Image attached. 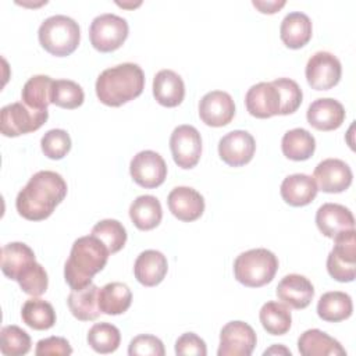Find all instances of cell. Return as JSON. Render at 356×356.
<instances>
[{"label":"cell","instance_id":"cell-1","mask_svg":"<svg viewBox=\"0 0 356 356\" xmlns=\"http://www.w3.org/2000/svg\"><path fill=\"white\" fill-rule=\"evenodd\" d=\"M67 195L64 178L50 170L38 171L18 192L15 207L19 216L29 221H42L51 216L56 206Z\"/></svg>","mask_w":356,"mask_h":356},{"label":"cell","instance_id":"cell-2","mask_svg":"<svg viewBox=\"0 0 356 356\" xmlns=\"http://www.w3.org/2000/svg\"><path fill=\"white\" fill-rule=\"evenodd\" d=\"M108 249L96 236L78 238L64 264V278L71 289H81L92 284L95 274L102 271L108 260Z\"/></svg>","mask_w":356,"mask_h":356},{"label":"cell","instance_id":"cell-3","mask_svg":"<svg viewBox=\"0 0 356 356\" xmlns=\"http://www.w3.org/2000/svg\"><path fill=\"white\" fill-rule=\"evenodd\" d=\"M145 88V74L138 64L122 63L106 68L96 79L97 99L110 107H120L136 99Z\"/></svg>","mask_w":356,"mask_h":356},{"label":"cell","instance_id":"cell-4","mask_svg":"<svg viewBox=\"0 0 356 356\" xmlns=\"http://www.w3.org/2000/svg\"><path fill=\"white\" fill-rule=\"evenodd\" d=\"M42 47L56 56L65 57L74 53L81 40V29L71 17L57 14L46 18L38 31Z\"/></svg>","mask_w":356,"mask_h":356},{"label":"cell","instance_id":"cell-5","mask_svg":"<svg viewBox=\"0 0 356 356\" xmlns=\"http://www.w3.org/2000/svg\"><path fill=\"white\" fill-rule=\"evenodd\" d=\"M277 270V256L264 248L242 252L234 261V275L236 281L249 288H259L271 282Z\"/></svg>","mask_w":356,"mask_h":356},{"label":"cell","instance_id":"cell-6","mask_svg":"<svg viewBox=\"0 0 356 356\" xmlns=\"http://www.w3.org/2000/svg\"><path fill=\"white\" fill-rule=\"evenodd\" d=\"M128 32L129 26L125 18L106 13L93 18L89 28V39L96 50L108 53L122 46L128 38Z\"/></svg>","mask_w":356,"mask_h":356},{"label":"cell","instance_id":"cell-7","mask_svg":"<svg viewBox=\"0 0 356 356\" xmlns=\"http://www.w3.org/2000/svg\"><path fill=\"white\" fill-rule=\"evenodd\" d=\"M348 229L334 238V248L327 257L328 274L339 282H350L356 275V236Z\"/></svg>","mask_w":356,"mask_h":356},{"label":"cell","instance_id":"cell-8","mask_svg":"<svg viewBox=\"0 0 356 356\" xmlns=\"http://www.w3.org/2000/svg\"><path fill=\"white\" fill-rule=\"evenodd\" d=\"M47 118V110H32L22 102H15L1 108L0 129L4 136L14 138L38 131Z\"/></svg>","mask_w":356,"mask_h":356},{"label":"cell","instance_id":"cell-9","mask_svg":"<svg viewBox=\"0 0 356 356\" xmlns=\"http://www.w3.org/2000/svg\"><path fill=\"white\" fill-rule=\"evenodd\" d=\"M170 150L175 164L181 168H193L202 154V136L192 125H178L170 136Z\"/></svg>","mask_w":356,"mask_h":356},{"label":"cell","instance_id":"cell-10","mask_svg":"<svg viewBox=\"0 0 356 356\" xmlns=\"http://www.w3.org/2000/svg\"><path fill=\"white\" fill-rule=\"evenodd\" d=\"M257 338L254 330L245 321H229L220 332L218 356H250Z\"/></svg>","mask_w":356,"mask_h":356},{"label":"cell","instance_id":"cell-11","mask_svg":"<svg viewBox=\"0 0 356 356\" xmlns=\"http://www.w3.org/2000/svg\"><path fill=\"white\" fill-rule=\"evenodd\" d=\"M305 74L313 89L328 90L341 79V61L330 51H317L307 60Z\"/></svg>","mask_w":356,"mask_h":356},{"label":"cell","instance_id":"cell-12","mask_svg":"<svg viewBox=\"0 0 356 356\" xmlns=\"http://www.w3.org/2000/svg\"><path fill=\"white\" fill-rule=\"evenodd\" d=\"M129 172L138 185L152 189L164 182L167 177V164L157 152L142 150L132 157Z\"/></svg>","mask_w":356,"mask_h":356},{"label":"cell","instance_id":"cell-13","mask_svg":"<svg viewBox=\"0 0 356 356\" xmlns=\"http://www.w3.org/2000/svg\"><path fill=\"white\" fill-rule=\"evenodd\" d=\"M254 150V138L248 131L242 129H235L225 134L218 142L220 159L231 167L248 164L253 159Z\"/></svg>","mask_w":356,"mask_h":356},{"label":"cell","instance_id":"cell-14","mask_svg":"<svg viewBox=\"0 0 356 356\" xmlns=\"http://www.w3.org/2000/svg\"><path fill=\"white\" fill-rule=\"evenodd\" d=\"M350 167L339 159H325L320 161L313 172V179L323 192L339 193L346 191L352 184Z\"/></svg>","mask_w":356,"mask_h":356},{"label":"cell","instance_id":"cell-15","mask_svg":"<svg viewBox=\"0 0 356 356\" xmlns=\"http://www.w3.org/2000/svg\"><path fill=\"white\" fill-rule=\"evenodd\" d=\"M235 115V103L229 93L224 90H211L206 93L199 103V117L209 127H224Z\"/></svg>","mask_w":356,"mask_h":356},{"label":"cell","instance_id":"cell-16","mask_svg":"<svg viewBox=\"0 0 356 356\" xmlns=\"http://www.w3.org/2000/svg\"><path fill=\"white\" fill-rule=\"evenodd\" d=\"M246 110L256 118H270L280 114L281 99L273 82H259L249 88L245 96Z\"/></svg>","mask_w":356,"mask_h":356},{"label":"cell","instance_id":"cell-17","mask_svg":"<svg viewBox=\"0 0 356 356\" xmlns=\"http://www.w3.org/2000/svg\"><path fill=\"white\" fill-rule=\"evenodd\" d=\"M167 203L172 216L185 222L197 220L204 211L203 196L189 186L174 188L168 193Z\"/></svg>","mask_w":356,"mask_h":356},{"label":"cell","instance_id":"cell-18","mask_svg":"<svg viewBox=\"0 0 356 356\" xmlns=\"http://www.w3.org/2000/svg\"><path fill=\"white\" fill-rule=\"evenodd\" d=\"M343 106L331 97H321L310 103L306 118L307 122L318 131H334L345 121Z\"/></svg>","mask_w":356,"mask_h":356},{"label":"cell","instance_id":"cell-19","mask_svg":"<svg viewBox=\"0 0 356 356\" xmlns=\"http://www.w3.org/2000/svg\"><path fill=\"white\" fill-rule=\"evenodd\" d=\"M316 224L320 232L327 238H335L338 234L355 229L352 211L338 203H324L316 213Z\"/></svg>","mask_w":356,"mask_h":356},{"label":"cell","instance_id":"cell-20","mask_svg":"<svg viewBox=\"0 0 356 356\" xmlns=\"http://www.w3.org/2000/svg\"><path fill=\"white\" fill-rule=\"evenodd\" d=\"M278 299L292 309H305L314 296V286L300 274H288L277 285Z\"/></svg>","mask_w":356,"mask_h":356},{"label":"cell","instance_id":"cell-21","mask_svg":"<svg viewBox=\"0 0 356 356\" xmlns=\"http://www.w3.org/2000/svg\"><path fill=\"white\" fill-rule=\"evenodd\" d=\"M167 270V257L154 249H147L139 253L134 264L135 278L145 286L159 285L164 280Z\"/></svg>","mask_w":356,"mask_h":356},{"label":"cell","instance_id":"cell-22","mask_svg":"<svg viewBox=\"0 0 356 356\" xmlns=\"http://www.w3.org/2000/svg\"><path fill=\"white\" fill-rule=\"evenodd\" d=\"M153 96L164 107H177L185 97V83L172 70H161L153 79Z\"/></svg>","mask_w":356,"mask_h":356},{"label":"cell","instance_id":"cell-23","mask_svg":"<svg viewBox=\"0 0 356 356\" xmlns=\"http://www.w3.org/2000/svg\"><path fill=\"white\" fill-rule=\"evenodd\" d=\"M312 21L300 11L286 14L280 26V38L289 49H300L312 39Z\"/></svg>","mask_w":356,"mask_h":356},{"label":"cell","instance_id":"cell-24","mask_svg":"<svg viewBox=\"0 0 356 356\" xmlns=\"http://www.w3.org/2000/svg\"><path fill=\"white\" fill-rule=\"evenodd\" d=\"M317 185L313 177L306 174H292L284 178L280 192L282 199L293 206L300 207L313 202L317 195Z\"/></svg>","mask_w":356,"mask_h":356},{"label":"cell","instance_id":"cell-25","mask_svg":"<svg viewBox=\"0 0 356 356\" xmlns=\"http://www.w3.org/2000/svg\"><path fill=\"white\" fill-rule=\"evenodd\" d=\"M299 353L303 356H339L346 355L342 345L321 330H306L298 339Z\"/></svg>","mask_w":356,"mask_h":356},{"label":"cell","instance_id":"cell-26","mask_svg":"<svg viewBox=\"0 0 356 356\" xmlns=\"http://www.w3.org/2000/svg\"><path fill=\"white\" fill-rule=\"evenodd\" d=\"M99 286L89 284L81 289H72L68 295L67 305L72 316L81 321H92L100 316L99 309Z\"/></svg>","mask_w":356,"mask_h":356},{"label":"cell","instance_id":"cell-27","mask_svg":"<svg viewBox=\"0 0 356 356\" xmlns=\"http://www.w3.org/2000/svg\"><path fill=\"white\" fill-rule=\"evenodd\" d=\"M33 261H36L35 253L24 242H10L1 248V271L14 281Z\"/></svg>","mask_w":356,"mask_h":356},{"label":"cell","instance_id":"cell-28","mask_svg":"<svg viewBox=\"0 0 356 356\" xmlns=\"http://www.w3.org/2000/svg\"><path fill=\"white\" fill-rule=\"evenodd\" d=\"M129 217L138 229H153L160 224L163 218L161 204L156 196H138L129 206Z\"/></svg>","mask_w":356,"mask_h":356},{"label":"cell","instance_id":"cell-29","mask_svg":"<svg viewBox=\"0 0 356 356\" xmlns=\"http://www.w3.org/2000/svg\"><path fill=\"white\" fill-rule=\"evenodd\" d=\"M99 309L108 316H117L127 312L132 302V292L124 282H108L99 288Z\"/></svg>","mask_w":356,"mask_h":356},{"label":"cell","instance_id":"cell-30","mask_svg":"<svg viewBox=\"0 0 356 356\" xmlns=\"http://www.w3.org/2000/svg\"><path fill=\"white\" fill-rule=\"evenodd\" d=\"M352 298L341 291L325 292L320 296L317 303V314L321 320L328 323H338L352 316Z\"/></svg>","mask_w":356,"mask_h":356},{"label":"cell","instance_id":"cell-31","mask_svg":"<svg viewBox=\"0 0 356 356\" xmlns=\"http://www.w3.org/2000/svg\"><path fill=\"white\" fill-rule=\"evenodd\" d=\"M281 149L286 159L303 161L313 156L316 150V139L307 129L293 128L284 134Z\"/></svg>","mask_w":356,"mask_h":356},{"label":"cell","instance_id":"cell-32","mask_svg":"<svg viewBox=\"0 0 356 356\" xmlns=\"http://www.w3.org/2000/svg\"><path fill=\"white\" fill-rule=\"evenodd\" d=\"M53 79L49 75L31 76L21 92L22 103L32 110H47L51 103Z\"/></svg>","mask_w":356,"mask_h":356},{"label":"cell","instance_id":"cell-33","mask_svg":"<svg viewBox=\"0 0 356 356\" xmlns=\"http://www.w3.org/2000/svg\"><path fill=\"white\" fill-rule=\"evenodd\" d=\"M259 318L263 328L271 335H284L289 331L292 324L291 310L285 303L275 300L266 302L260 312Z\"/></svg>","mask_w":356,"mask_h":356},{"label":"cell","instance_id":"cell-34","mask_svg":"<svg viewBox=\"0 0 356 356\" xmlns=\"http://www.w3.org/2000/svg\"><path fill=\"white\" fill-rule=\"evenodd\" d=\"M22 321L38 331L49 330L56 324V312L53 306L39 298H31L25 300L21 309Z\"/></svg>","mask_w":356,"mask_h":356},{"label":"cell","instance_id":"cell-35","mask_svg":"<svg viewBox=\"0 0 356 356\" xmlns=\"http://www.w3.org/2000/svg\"><path fill=\"white\" fill-rule=\"evenodd\" d=\"M86 339L95 352L107 355L117 350L121 342V334L111 323H96L90 327Z\"/></svg>","mask_w":356,"mask_h":356},{"label":"cell","instance_id":"cell-36","mask_svg":"<svg viewBox=\"0 0 356 356\" xmlns=\"http://www.w3.org/2000/svg\"><path fill=\"white\" fill-rule=\"evenodd\" d=\"M90 234L106 245L110 254L120 252L127 242L125 227L118 220L113 218H106L95 224Z\"/></svg>","mask_w":356,"mask_h":356},{"label":"cell","instance_id":"cell-37","mask_svg":"<svg viewBox=\"0 0 356 356\" xmlns=\"http://www.w3.org/2000/svg\"><path fill=\"white\" fill-rule=\"evenodd\" d=\"M85 93L81 85L71 79H57L53 82L51 103L67 110L79 107L83 103Z\"/></svg>","mask_w":356,"mask_h":356},{"label":"cell","instance_id":"cell-38","mask_svg":"<svg viewBox=\"0 0 356 356\" xmlns=\"http://www.w3.org/2000/svg\"><path fill=\"white\" fill-rule=\"evenodd\" d=\"M0 350L6 356H22L31 349V337L18 325H6L0 332Z\"/></svg>","mask_w":356,"mask_h":356},{"label":"cell","instance_id":"cell-39","mask_svg":"<svg viewBox=\"0 0 356 356\" xmlns=\"http://www.w3.org/2000/svg\"><path fill=\"white\" fill-rule=\"evenodd\" d=\"M17 282L26 295L40 296L47 289L49 278L44 267L38 261H33L19 274Z\"/></svg>","mask_w":356,"mask_h":356},{"label":"cell","instance_id":"cell-40","mask_svg":"<svg viewBox=\"0 0 356 356\" xmlns=\"http://www.w3.org/2000/svg\"><path fill=\"white\" fill-rule=\"evenodd\" d=\"M273 83L278 89L280 99H281L280 115L295 113L302 104V99H303L300 86L293 79H289V78H278V79H274Z\"/></svg>","mask_w":356,"mask_h":356},{"label":"cell","instance_id":"cell-41","mask_svg":"<svg viewBox=\"0 0 356 356\" xmlns=\"http://www.w3.org/2000/svg\"><path fill=\"white\" fill-rule=\"evenodd\" d=\"M71 138L64 129H50L40 139V147L46 157L60 160L71 150Z\"/></svg>","mask_w":356,"mask_h":356},{"label":"cell","instance_id":"cell-42","mask_svg":"<svg viewBox=\"0 0 356 356\" xmlns=\"http://www.w3.org/2000/svg\"><path fill=\"white\" fill-rule=\"evenodd\" d=\"M165 349L163 342L150 334L135 337L128 346L129 356H164Z\"/></svg>","mask_w":356,"mask_h":356},{"label":"cell","instance_id":"cell-43","mask_svg":"<svg viewBox=\"0 0 356 356\" xmlns=\"http://www.w3.org/2000/svg\"><path fill=\"white\" fill-rule=\"evenodd\" d=\"M35 353L38 356H68L72 353V348L63 337H49L36 343Z\"/></svg>","mask_w":356,"mask_h":356},{"label":"cell","instance_id":"cell-44","mask_svg":"<svg viewBox=\"0 0 356 356\" xmlns=\"http://www.w3.org/2000/svg\"><path fill=\"white\" fill-rule=\"evenodd\" d=\"M175 353L179 356H186V355L206 356L207 355L206 342L200 337H197L195 332H185L175 342Z\"/></svg>","mask_w":356,"mask_h":356},{"label":"cell","instance_id":"cell-45","mask_svg":"<svg viewBox=\"0 0 356 356\" xmlns=\"http://www.w3.org/2000/svg\"><path fill=\"white\" fill-rule=\"evenodd\" d=\"M252 4L260 10V13H264V14H274L277 13L281 7L285 6V1L281 0V1H257V0H253Z\"/></svg>","mask_w":356,"mask_h":356},{"label":"cell","instance_id":"cell-46","mask_svg":"<svg viewBox=\"0 0 356 356\" xmlns=\"http://www.w3.org/2000/svg\"><path fill=\"white\" fill-rule=\"evenodd\" d=\"M285 353V355H289L291 356V350H288L286 348H284V346H278V345H274L273 348H270V349H267L266 352H264V355L267 356V355H271V353Z\"/></svg>","mask_w":356,"mask_h":356}]
</instances>
